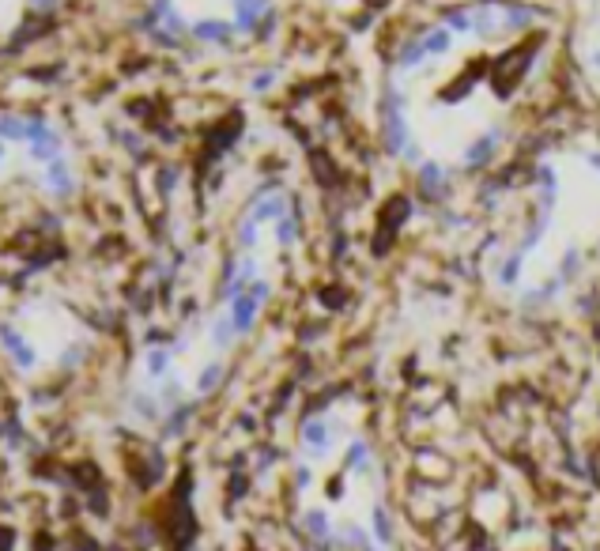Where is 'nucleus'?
<instances>
[{"label": "nucleus", "instance_id": "4", "mask_svg": "<svg viewBox=\"0 0 600 551\" xmlns=\"http://www.w3.org/2000/svg\"><path fill=\"white\" fill-rule=\"evenodd\" d=\"M46 186L57 193V196H69L72 189H76V181H72V170H69V163L64 159H53L49 166H46Z\"/></svg>", "mask_w": 600, "mask_h": 551}, {"label": "nucleus", "instance_id": "16", "mask_svg": "<svg viewBox=\"0 0 600 551\" xmlns=\"http://www.w3.org/2000/svg\"><path fill=\"white\" fill-rule=\"evenodd\" d=\"M589 61H593V69H600V49H596V54H593Z\"/></svg>", "mask_w": 600, "mask_h": 551}, {"label": "nucleus", "instance_id": "10", "mask_svg": "<svg viewBox=\"0 0 600 551\" xmlns=\"http://www.w3.org/2000/svg\"><path fill=\"white\" fill-rule=\"evenodd\" d=\"M472 27H476V34H491L495 31V11H487V8H479V11H472Z\"/></svg>", "mask_w": 600, "mask_h": 551}, {"label": "nucleus", "instance_id": "14", "mask_svg": "<svg viewBox=\"0 0 600 551\" xmlns=\"http://www.w3.org/2000/svg\"><path fill=\"white\" fill-rule=\"evenodd\" d=\"M585 163H589L593 170H600V151H589V155H585Z\"/></svg>", "mask_w": 600, "mask_h": 551}, {"label": "nucleus", "instance_id": "15", "mask_svg": "<svg viewBox=\"0 0 600 551\" xmlns=\"http://www.w3.org/2000/svg\"><path fill=\"white\" fill-rule=\"evenodd\" d=\"M34 8H49V4H57V0H31Z\"/></svg>", "mask_w": 600, "mask_h": 551}, {"label": "nucleus", "instance_id": "9", "mask_svg": "<svg viewBox=\"0 0 600 551\" xmlns=\"http://www.w3.org/2000/svg\"><path fill=\"white\" fill-rule=\"evenodd\" d=\"M0 140H26V117L0 113Z\"/></svg>", "mask_w": 600, "mask_h": 551}, {"label": "nucleus", "instance_id": "3", "mask_svg": "<svg viewBox=\"0 0 600 551\" xmlns=\"http://www.w3.org/2000/svg\"><path fill=\"white\" fill-rule=\"evenodd\" d=\"M193 38H200V42H216V46H226L234 34V23H223V19H196L193 23Z\"/></svg>", "mask_w": 600, "mask_h": 551}, {"label": "nucleus", "instance_id": "1", "mask_svg": "<svg viewBox=\"0 0 600 551\" xmlns=\"http://www.w3.org/2000/svg\"><path fill=\"white\" fill-rule=\"evenodd\" d=\"M499 143H502V128H487V133H479L476 140H469V143H464V151H461V163H464V166H472V170L487 166L491 159H495Z\"/></svg>", "mask_w": 600, "mask_h": 551}, {"label": "nucleus", "instance_id": "17", "mask_svg": "<svg viewBox=\"0 0 600 551\" xmlns=\"http://www.w3.org/2000/svg\"><path fill=\"white\" fill-rule=\"evenodd\" d=\"M0 163H4V140H0Z\"/></svg>", "mask_w": 600, "mask_h": 551}, {"label": "nucleus", "instance_id": "2", "mask_svg": "<svg viewBox=\"0 0 600 551\" xmlns=\"http://www.w3.org/2000/svg\"><path fill=\"white\" fill-rule=\"evenodd\" d=\"M269 11H272V0H234V31L253 34Z\"/></svg>", "mask_w": 600, "mask_h": 551}, {"label": "nucleus", "instance_id": "5", "mask_svg": "<svg viewBox=\"0 0 600 551\" xmlns=\"http://www.w3.org/2000/svg\"><path fill=\"white\" fill-rule=\"evenodd\" d=\"M419 186H423V193H442L446 189V166L442 163H434V159H423L419 163Z\"/></svg>", "mask_w": 600, "mask_h": 551}, {"label": "nucleus", "instance_id": "8", "mask_svg": "<svg viewBox=\"0 0 600 551\" xmlns=\"http://www.w3.org/2000/svg\"><path fill=\"white\" fill-rule=\"evenodd\" d=\"M272 231H276V242L279 246H295V238H299V219H295V212H287L284 219H276L272 223Z\"/></svg>", "mask_w": 600, "mask_h": 551}, {"label": "nucleus", "instance_id": "7", "mask_svg": "<svg viewBox=\"0 0 600 551\" xmlns=\"http://www.w3.org/2000/svg\"><path fill=\"white\" fill-rule=\"evenodd\" d=\"M426 57V49H423V38H408L404 46H400V54H396V64L400 69H416V64Z\"/></svg>", "mask_w": 600, "mask_h": 551}, {"label": "nucleus", "instance_id": "12", "mask_svg": "<svg viewBox=\"0 0 600 551\" xmlns=\"http://www.w3.org/2000/svg\"><path fill=\"white\" fill-rule=\"evenodd\" d=\"M446 23H449V31H461V34L476 31V27H472V11H449Z\"/></svg>", "mask_w": 600, "mask_h": 551}, {"label": "nucleus", "instance_id": "13", "mask_svg": "<svg viewBox=\"0 0 600 551\" xmlns=\"http://www.w3.org/2000/svg\"><path fill=\"white\" fill-rule=\"evenodd\" d=\"M272 84H276V72H272V69H264L261 76H253V84H249V87H253V91H257V95H261V91H269Z\"/></svg>", "mask_w": 600, "mask_h": 551}, {"label": "nucleus", "instance_id": "6", "mask_svg": "<svg viewBox=\"0 0 600 551\" xmlns=\"http://www.w3.org/2000/svg\"><path fill=\"white\" fill-rule=\"evenodd\" d=\"M449 46H453V31H449V27H434V31H426V34H423V49H426V57H446V54H449Z\"/></svg>", "mask_w": 600, "mask_h": 551}, {"label": "nucleus", "instance_id": "11", "mask_svg": "<svg viewBox=\"0 0 600 551\" xmlns=\"http://www.w3.org/2000/svg\"><path fill=\"white\" fill-rule=\"evenodd\" d=\"M529 23H532V11L529 8H510V11H506V27H510V31H525Z\"/></svg>", "mask_w": 600, "mask_h": 551}]
</instances>
